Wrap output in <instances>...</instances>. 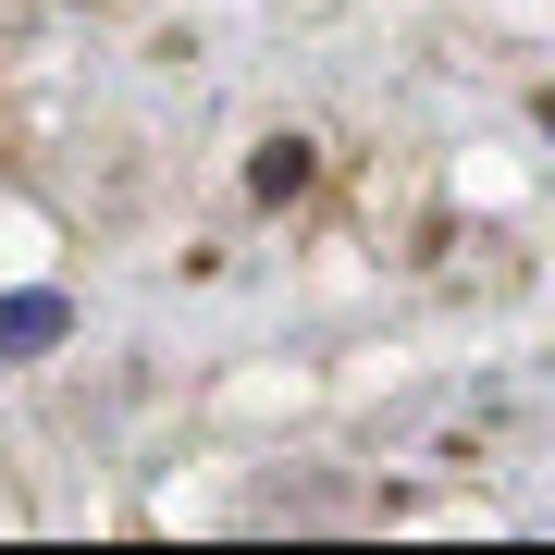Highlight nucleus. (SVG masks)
Segmentation results:
<instances>
[{
  "instance_id": "nucleus-1",
  "label": "nucleus",
  "mask_w": 555,
  "mask_h": 555,
  "mask_svg": "<svg viewBox=\"0 0 555 555\" xmlns=\"http://www.w3.org/2000/svg\"><path fill=\"white\" fill-rule=\"evenodd\" d=\"M62 334H75V309H62L50 284H25V297H0V358H50Z\"/></svg>"
},
{
  "instance_id": "nucleus-2",
  "label": "nucleus",
  "mask_w": 555,
  "mask_h": 555,
  "mask_svg": "<svg viewBox=\"0 0 555 555\" xmlns=\"http://www.w3.org/2000/svg\"><path fill=\"white\" fill-rule=\"evenodd\" d=\"M309 173H321V149H309V137H272V149L247 160V198L284 210V198H309Z\"/></svg>"
}]
</instances>
